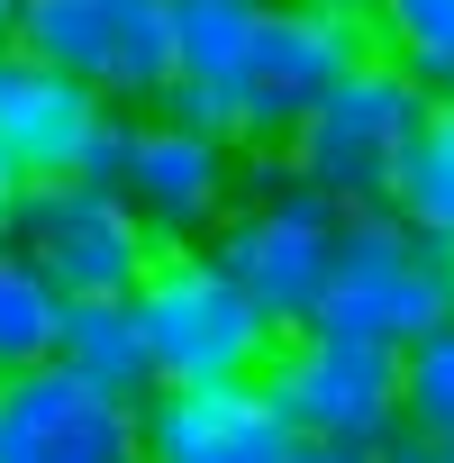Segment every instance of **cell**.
<instances>
[{
    "instance_id": "7c38bea8",
    "label": "cell",
    "mask_w": 454,
    "mask_h": 463,
    "mask_svg": "<svg viewBox=\"0 0 454 463\" xmlns=\"http://www.w3.org/2000/svg\"><path fill=\"white\" fill-rule=\"evenodd\" d=\"M0 463H146L137 409L82 391L73 373L37 364L0 382Z\"/></svg>"
},
{
    "instance_id": "d4e9b609",
    "label": "cell",
    "mask_w": 454,
    "mask_h": 463,
    "mask_svg": "<svg viewBox=\"0 0 454 463\" xmlns=\"http://www.w3.org/2000/svg\"><path fill=\"white\" fill-rule=\"evenodd\" d=\"M445 463H454V436H445Z\"/></svg>"
},
{
    "instance_id": "52a82bcc",
    "label": "cell",
    "mask_w": 454,
    "mask_h": 463,
    "mask_svg": "<svg viewBox=\"0 0 454 463\" xmlns=\"http://www.w3.org/2000/svg\"><path fill=\"white\" fill-rule=\"evenodd\" d=\"M255 382H264V400L282 409V427L309 436V445L382 454V445L400 436V354H391V345L327 336V327H291Z\"/></svg>"
},
{
    "instance_id": "4fadbf2b",
    "label": "cell",
    "mask_w": 454,
    "mask_h": 463,
    "mask_svg": "<svg viewBox=\"0 0 454 463\" xmlns=\"http://www.w3.org/2000/svg\"><path fill=\"white\" fill-rule=\"evenodd\" d=\"M55 373H73V382H82V391H100V400L146 409L155 364H146V336H137L128 300H64V327H55Z\"/></svg>"
},
{
    "instance_id": "9c48e42d",
    "label": "cell",
    "mask_w": 454,
    "mask_h": 463,
    "mask_svg": "<svg viewBox=\"0 0 454 463\" xmlns=\"http://www.w3.org/2000/svg\"><path fill=\"white\" fill-rule=\"evenodd\" d=\"M364 55H373V28L327 19V10H309V0H264L255 55H246L237 91H227V109H237V155L282 146V137H291V118H300L336 73H355Z\"/></svg>"
},
{
    "instance_id": "ffe728a7",
    "label": "cell",
    "mask_w": 454,
    "mask_h": 463,
    "mask_svg": "<svg viewBox=\"0 0 454 463\" xmlns=\"http://www.w3.org/2000/svg\"><path fill=\"white\" fill-rule=\"evenodd\" d=\"M291 463H373V454H355V445H309V436H300Z\"/></svg>"
},
{
    "instance_id": "5bb4252c",
    "label": "cell",
    "mask_w": 454,
    "mask_h": 463,
    "mask_svg": "<svg viewBox=\"0 0 454 463\" xmlns=\"http://www.w3.org/2000/svg\"><path fill=\"white\" fill-rule=\"evenodd\" d=\"M382 209L409 227V237H427L436 255H454V100H427V118H418Z\"/></svg>"
},
{
    "instance_id": "6da1fadb",
    "label": "cell",
    "mask_w": 454,
    "mask_h": 463,
    "mask_svg": "<svg viewBox=\"0 0 454 463\" xmlns=\"http://www.w3.org/2000/svg\"><path fill=\"white\" fill-rule=\"evenodd\" d=\"M200 255L246 291V309L273 336H291V327L318 318L327 255H336V209L309 182H291L282 146H255V155H237V209L209 227Z\"/></svg>"
},
{
    "instance_id": "44dd1931",
    "label": "cell",
    "mask_w": 454,
    "mask_h": 463,
    "mask_svg": "<svg viewBox=\"0 0 454 463\" xmlns=\"http://www.w3.org/2000/svg\"><path fill=\"white\" fill-rule=\"evenodd\" d=\"M19 191H28V182H19L10 164H0V237H10V209H19Z\"/></svg>"
},
{
    "instance_id": "cb8c5ba5",
    "label": "cell",
    "mask_w": 454,
    "mask_h": 463,
    "mask_svg": "<svg viewBox=\"0 0 454 463\" xmlns=\"http://www.w3.org/2000/svg\"><path fill=\"white\" fill-rule=\"evenodd\" d=\"M10 28H19V0H0V46H10Z\"/></svg>"
},
{
    "instance_id": "8fae6325",
    "label": "cell",
    "mask_w": 454,
    "mask_h": 463,
    "mask_svg": "<svg viewBox=\"0 0 454 463\" xmlns=\"http://www.w3.org/2000/svg\"><path fill=\"white\" fill-rule=\"evenodd\" d=\"M291 427L264 400V382H200V391H146L137 454L146 463H291Z\"/></svg>"
},
{
    "instance_id": "2e32d148",
    "label": "cell",
    "mask_w": 454,
    "mask_h": 463,
    "mask_svg": "<svg viewBox=\"0 0 454 463\" xmlns=\"http://www.w3.org/2000/svg\"><path fill=\"white\" fill-rule=\"evenodd\" d=\"M55 327H64V291L0 237V382L55 364Z\"/></svg>"
},
{
    "instance_id": "7402d4cb",
    "label": "cell",
    "mask_w": 454,
    "mask_h": 463,
    "mask_svg": "<svg viewBox=\"0 0 454 463\" xmlns=\"http://www.w3.org/2000/svg\"><path fill=\"white\" fill-rule=\"evenodd\" d=\"M309 10H327V19H355V28H364V19H373V0H309Z\"/></svg>"
},
{
    "instance_id": "9a60e30c",
    "label": "cell",
    "mask_w": 454,
    "mask_h": 463,
    "mask_svg": "<svg viewBox=\"0 0 454 463\" xmlns=\"http://www.w3.org/2000/svg\"><path fill=\"white\" fill-rule=\"evenodd\" d=\"M255 28H264V0H173V82L237 91Z\"/></svg>"
},
{
    "instance_id": "e0dca14e",
    "label": "cell",
    "mask_w": 454,
    "mask_h": 463,
    "mask_svg": "<svg viewBox=\"0 0 454 463\" xmlns=\"http://www.w3.org/2000/svg\"><path fill=\"white\" fill-rule=\"evenodd\" d=\"M400 436H427V445L454 436V318L400 345Z\"/></svg>"
},
{
    "instance_id": "d6986e66",
    "label": "cell",
    "mask_w": 454,
    "mask_h": 463,
    "mask_svg": "<svg viewBox=\"0 0 454 463\" xmlns=\"http://www.w3.org/2000/svg\"><path fill=\"white\" fill-rule=\"evenodd\" d=\"M373 463H445V445H427V436H391Z\"/></svg>"
},
{
    "instance_id": "8992f818",
    "label": "cell",
    "mask_w": 454,
    "mask_h": 463,
    "mask_svg": "<svg viewBox=\"0 0 454 463\" xmlns=\"http://www.w3.org/2000/svg\"><path fill=\"white\" fill-rule=\"evenodd\" d=\"M10 246L64 291V300H128L146 282V264L164 255L146 237V218L118 200V182H28L10 209Z\"/></svg>"
},
{
    "instance_id": "603a6c76",
    "label": "cell",
    "mask_w": 454,
    "mask_h": 463,
    "mask_svg": "<svg viewBox=\"0 0 454 463\" xmlns=\"http://www.w3.org/2000/svg\"><path fill=\"white\" fill-rule=\"evenodd\" d=\"M427 100H454V55H445V64L427 73Z\"/></svg>"
},
{
    "instance_id": "30bf717a",
    "label": "cell",
    "mask_w": 454,
    "mask_h": 463,
    "mask_svg": "<svg viewBox=\"0 0 454 463\" xmlns=\"http://www.w3.org/2000/svg\"><path fill=\"white\" fill-rule=\"evenodd\" d=\"M118 200L146 218L155 246H209V227L237 209V155L218 137H191L182 118L146 109L128 128V164H118Z\"/></svg>"
},
{
    "instance_id": "5b68a950",
    "label": "cell",
    "mask_w": 454,
    "mask_h": 463,
    "mask_svg": "<svg viewBox=\"0 0 454 463\" xmlns=\"http://www.w3.org/2000/svg\"><path fill=\"white\" fill-rule=\"evenodd\" d=\"M10 46L100 109H155L173 91V0H19Z\"/></svg>"
},
{
    "instance_id": "ba28073f",
    "label": "cell",
    "mask_w": 454,
    "mask_h": 463,
    "mask_svg": "<svg viewBox=\"0 0 454 463\" xmlns=\"http://www.w3.org/2000/svg\"><path fill=\"white\" fill-rule=\"evenodd\" d=\"M128 109H100L91 91H73L55 64L0 46V164H10L19 182H118L128 164Z\"/></svg>"
},
{
    "instance_id": "277c9868",
    "label": "cell",
    "mask_w": 454,
    "mask_h": 463,
    "mask_svg": "<svg viewBox=\"0 0 454 463\" xmlns=\"http://www.w3.org/2000/svg\"><path fill=\"white\" fill-rule=\"evenodd\" d=\"M445 318H454V255L409 237L391 209H336V255H327V291L309 327L400 354Z\"/></svg>"
},
{
    "instance_id": "3957f363",
    "label": "cell",
    "mask_w": 454,
    "mask_h": 463,
    "mask_svg": "<svg viewBox=\"0 0 454 463\" xmlns=\"http://www.w3.org/2000/svg\"><path fill=\"white\" fill-rule=\"evenodd\" d=\"M128 318L146 336L155 391H200V382H255L273 364V327L246 309V291L227 282L200 246H164L146 282L128 291Z\"/></svg>"
},
{
    "instance_id": "ac0fdd59",
    "label": "cell",
    "mask_w": 454,
    "mask_h": 463,
    "mask_svg": "<svg viewBox=\"0 0 454 463\" xmlns=\"http://www.w3.org/2000/svg\"><path fill=\"white\" fill-rule=\"evenodd\" d=\"M373 55H391V64H409L418 82L454 55V0H373Z\"/></svg>"
},
{
    "instance_id": "7a4b0ae2",
    "label": "cell",
    "mask_w": 454,
    "mask_h": 463,
    "mask_svg": "<svg viewBox=\"0 0 454 463\" xmlns=\"http://www.w3.org/2000/svg\"><path fill=\"white\" fill-rule=\"evenodd\" d=\"M427 118V82L391 55H364L355 73H336L282 137L291 182H309L327 209H382L400 182V155Z\"/></svg>"
}]
</instances>
